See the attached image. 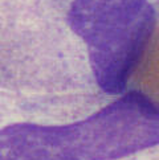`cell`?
<instances>
[{"instance_id": "cell-1", "label": "cell", "mask_w": 159, "mask_h": 160, "mask_svg": "<svg viewBox=\"0 0 159 160\" xmlns=\"http://www.w3.org/2000/svg\"><path fill=\"white\" fill-rule=\"evenodd\" d=\"M158 22L159 0H0V89L123 94Z\"/></svg>"}, {"instance_id": "cell-2", "label": "cell", "mask_w": 159, "mask_h": 160, "mask_svg": "<svg viewBox=\"0 0 159 160\" xmlns=\"http://www.w3.org/2000/svg\"><path fill=\"white\" fill-rule=\"evenodd\" d=\"M0 160H159V106L133 90H2Z\"/></svg>"}, {"instance_id": "cell-3", "label": "cell", "mask_w": 159, "mask_h": 160, "mask_svg": "<svg viewBox=\"0 0 159 160\" xmlns=\"http://www.w3.org/2000/svg\"><path fill=\"white\" fill-rule=\"evenodd\" d=\"M129 90L145 95L159 106V22L134 68Z\"/></svg>"}]
</instances>
